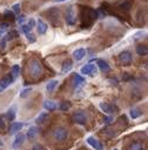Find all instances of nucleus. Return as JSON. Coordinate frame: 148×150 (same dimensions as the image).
I'll return each mask as SVG.
<instances>
[{
  "label": "nucleus",
  "instance_id": "1",
  "mask_svg": "<svg viewBox=\"0 0 148 150\" xmlns=\"http://www.w3.org/2000/svg\"><path fill=\"white\" fill-rule=\"evenodd\" d=\"M52 136L57 142H65L68 138V130L64 127H58L52 131Z\"/></svg>",
  "mask_w": 148,
  "mask_h": 150
},
{
  "label": "nucleus",
  "instance_id": "2",
  "mask_svg": "<svg viewBox=\"0 0 148 150\" xmlns=\"http://www.w3.org/2000/svg\"><path fill=\"white\" fill-rule=\"evenodd\" d=\"M96 18H98V13H96L95 10H92V8H85L84 10V12H82V24L85 21H87L86 27L89 26Z\"/></svg>",
  "mask_w": 148,
  "mask_h": 150
},
{
  "label": "nucleus",
  "instance_id": "3",
  "mask_svg": "<svg viewBox=\"0 0 148 150\" xmlns=\"http://www.w3.org/2000/svg\"><path fill=\"white\" fill-rule=\"evenodd\" d=\"M29 72L33 77H39L43 74L44 72V69L41 66V64L36 60V59H32L29 62Z\"/></svg>",
  "mask_w": 148,
  "mask_h": 150
},
{
  "label": "nucleus",
  "instance_id": "4",
  "mask_svg": "<svg viewBox=\"0 0 148 150\" xmlns=\"http://www.w3.org/2000/svg\"><path fill=\"white\" fill-rule=\"evenodd\" d=\"M87 121H88V117H87V115L85 114L84 111H75L72 115V122L75 123V124L85 125L87 123Z\"/></svg>",
  "mask_w": 148,
  "mask_h": 150
},
{
  "label": "nucleus",
  "instance_id": "5",
  "mask_svg": "<svg viewBox=\"0 0 148 150\" xmlns=\"http://www.w3.org/2000/svg\"><path fill=\"white\" fill-rule=\"evenodd\" d=\"M81 73L85 76L95 77L98 76V66H95L94 64H86L81 67Z\"/></svg>",
  "mask_w": 148,
  "mask_h": 150
},
{
  "label": "nucleus",
  "instance_id": "6",
  "mask_svg": "<svg viewBox=\"0 0 148 150\" xmlns=\"http://www.w3.org/2000/svg\"><path fill=\"white\" fill-rule=\"evenodd\" d=\"M132 60H133L132 54H131V52H128V51H124V52H121V53L119 54V62H120L124 66L131 65V64H132Z\"/></svg>",
  "mask_w": 148,
  "mask_h": 150
},
{
  "label": "nucleus",
  "instance_id": "7",
  "mask_svg": "<svg viewBox=\"0 0 148 150\" xmlns=\"http://www.w3.org/2000/svg\"><path fill=\"white\" fill-rule=\"evenodd\" d=\"M13 81H14V77L12 76V74H8V76L4 77L1 81H0V91H3L6 88H8L13 83Z\"/></svg>",
  "mask_w": 148,
  "mask_h": 150
},
{
  "label": "nucleus",
  "instance_id": "8",
  "mask_svg": "<svg viewBox=\"0 0 148 150\" xmlns=\"http://www.w3.org/2000/svg\"><path fill=\"white\" fill-rule=\"evenodd\" d=\"M66 24L68 26H73L74 24H75V13H74L73 7H71L67 11V14H66Z\"/></svg>",
  "mask_w": 148,
  "mask_h": 150
},
{
  "label": "nucleus",
  "instance_id": "9",
  "mask_svg": "<svg viewBox=\"0 0 148 150\" xmlns=\"http://www.w3.org/2000/svg\"><path fill=\"white\" fill-rule=\"evenodd\" d=\"M86 142L91 145V146H93L95 150H103L102 149V145H101V143L95 138V137H93V136H89V137H87V139H86Z\"/></svg>",
  "mask_w": 148,
  "mask_h": 150
},
{
  "label": "nucleus",
  "instance_id": "10",
  "mask_svg": "<svg viewBox=\"0 0 148 150\" xmlns=\"http://www.w3.org/2000/svg\"><path fill=\"white\" fill-rule=\"evenodd\" d=\"M25 139H26V136H25L22 132L18 134V135L15 136V138H14V142H13V148H14V149H18V148H20V146L24 144Z\"/></svg>",
  "mask_w": 148,
  "mask_h": 150
},
{
  "label": "nucleus",
  "instance_id": "11",
  "mask_svg": "<svg viewBox=\"0 0 148 150\" xmlns=\"http://www.w3.org/2000/svg\"><path fill=\"white\" fill-rule=\"evenodd\" d=\"M47 28H48V26L44 20L39 19L38 21H36V30H38L39 34H45L47 32Z\"/></svg>",
  "mask_w": 148,
  "mask_h": 150
},
{
  "label": "nucleus",
  "instance_id": "12",
  "mask_svg": "<svg viewBox=\"0 0 148 150\" xmlns=\"http://www.w3.org/2000/svg\"><path fill=\"white\" fill-rule=\"evenodd\" d=\"M98 67L102 71V72H105V73H108L109 71H110V66H109V64L106 62V60H103V59H98Z\"/></svg>",
  "mask_w": 148,
  "mask_h": 150
},
{
  "label": "nucleus",
  "instance_id": "13",
  "mask_svg": "<svg viewBox=\"0 0 148 150\" xmlns=\"http://www.w3.org/2000/svg\"><path fill=\"white\" fill-rule=\"evenodd\" d=\"M22 128H24V123L22 122H14V123H12L11 128H10V135H14V134L19 132Z\"/></svg>",
  "mask_w": 148,
  "mask_h": 150
},
{
  "label": "nucleus",
  "instance_id": "14",
  "mask_svg": "<svg viewBox=\"0 0 148 150\" xmlns=\"http://www.w3.org/2000/svg\"><path fill=\"white\" fill-rule=\"evenodd\" d=\"M86 56V50L85 49H78L73 52V58L77 62H80L81 59H84V57Z\"/></svg>",
  "mask_w": 148,
  "mask_h": 150
},
{
  "label": "nucleus",
  "instance_id": "15",
  "mask_svg": "<svg viewBox=\"0 0 148 150\" xmlns=\"http://www.w3.org/2000/svg\"><path fill=\"white\" fill-rule=\"evenodd\" d=\"M44 108L48 111H54L58 108V104L51 99H46V100H44Z\"/></svg>",
  "mask_w": 148,
  "mask_h": 150
},
{
  "label": "nucleus",
  "instance_id": "16",
  "mask_svg": "<svg viewBox=\"0 0 148 150\" xmlns=\"http://www.w3.org/2000/svg\"><path fill=\"white\" fill-rule=\"evenodd\" d=\"M100 109L105 112V114H108V115L113 114V111H114L113 106H110V104H108V103H100Z\"/></svg>",
  "mask_w": 148,
  "mask_h": 150
},
{
  "label": "nucleus",
  "instance_id": "17",
  "mask_svg": "<svg viewBox=\"0 0 148 150\" xmlns=\"http://www.w3.org/2000/svg\"><path fill=\"white\" fill-rule=\"evenodd\" d=\"M73 69V62L71 60V59H67V60H65L64 62V64H62V72L64 73H68L71 70Z\"/></svg>",
  "mask_w": 148,
  "mask_h": 150
},
{
  "label": "nucleus",
  "instance_id": "18",
  "mask_svg": "<svg viewBox=\"0 0 148 150\" xmlns=\"http://www.w3.org/2000/svg\"><path fill=\"white\" fill-rule=\"evenodd\" d=\"M15 114H17V106L13 105L11 109H8V111L6 112V117L8 121H14L15 118Z\"/></svg>",
  "mask_w": 148,
  "mask_h": 150
},
{
  "label": "nucleus",
  "instance_id": "19",
  "mask_svg": "<svg viewBox=\"0 0 148 150\" xmlns=\"http://www.w3.org/2000/svg\"><path fill=\"white\" fill-rule=\"evenodd\" d=\"M129 114H131V117L133 120H136V118H139V117L142 116V111L140 109H138V108H133V109H131Z\"/></svg>",
  "mask_w": 148,
  "mask_h": 150
},
{
  "label": "nucleus",
  "instance_id": "20",
  "mask_svg": "<svg viewBox=\"0 0 148 150\" xmlns=\"http://www.w3.org/2000/svg\"><path fill=\"white\" fill-rule=\"evenodd\" d=\"M135 50H136V53H138L139 56H147V53H148L147 46H146V45H142V44L138 45Z\"/></svg>",
  "mask_w": 148,
  "mask_h": 150
},
{
  "label": "nucleus",
  "instance_id": "21",
  "mask_svg": "<svg viewBox=\"0 0 148 150\" xmlns=\"http://www.w3.org/2000/svg\"><path fill=\"white\" fill-rule=\"evenodd\" d=\"M36 135H38V128H36V127H31V128L28 129V131H27V137H28V139H33Z\"/></svg>",
  "mask_w": 148,
  "mask_h": 150
},
{
  "label": "nucleus",
  "instance_id": "22",
  "mask_svg": "<svg viewBox=\"0 0 148 150\" xmlns=\"http://www.w3.org/2000/svg\"><path fill=\"white\" fill-rule=\"evenodd\" d=\"M73 79H74V83H75V85L78 86V85H80V84H84L86 81H85V78L84 77H81L80 74H78V73H73Z\"/></svg>",
  "mask_w": 148,
  "mask_h": 150
},
{
  "label": "nucleus",
  "instance_id": "23",
  "mask_svg": "<svg viewBox=\"0 0 148 150\" xmlns=\"http://www.w3.org/2000/svg\"><path fill=\"white\" fill-rule=\"evenodd\" d=\"M58 84H59V82L58 81H51V82H48L47 83V85H46V90L48 91V92H53L54 91V89L58 86Z\"/></svg>",
  "mask_w": 148,
  "mask_h": 150
},
{
  "label": "nucleus",
  "instance_id": "24",
  "mask_svg": "<svg viewBox=\"0 0 148 150\" xmlns=\"http://www.w3.org/2000/svg\"><path fill=\"white\" fill-rule=\"evenodd\" d=\"M128 150H145V145L141 142H135V143H132L129 145Z\"/></svg>",
  "mask_w": 148,
  "mask_h": 150
},
{
  "label": "nucleus",
  "instance_id": "25",
  "mask_svg": "<svg viewBox=\"0 0 148 150\" xmlns=\"http://www.w3.org/2000/svg\"><path fill=\"white\" fill-rule=\"evenodd\" d=\"M18 37H19V33H18L17 31H11V32H8V33L6 34L5 40H6V42H8V40H13V39H17Z\"/></svg>",
  "mask_w": 148,
  "mask_h": 150
},
{
  "label": "nucleus",
  "instance_id": "26",
  "mask_svg": "<svg viewBox=\"0 0 148 150\" xmlns=\"http://www.w3.org/2000/svg\"><path fill=\"white\" fill-rule=\"evenodd\" d=\"M47 117H48V114H47V112H41V114H40L38 117H36L35 122L38 123V124H44Z\"/></svg>",
  "mask_w": 148,
  "mask_h": 150
},
{
  "label": "nucleus",
  "instance_id": "27",
  "mask_svg": "<svg viewBox=\"0 0 148 150\" xmlns=\"http://www.w3.org/2000/svg\"><path fill=\"white\" fill-rule=\"evenodd\" d=\"M19 73H20V66H19V65H14V66L12 67V76H13L14 78H17V77L19 76Z\"/></svg>",
  "mask_w": 148,
  "mask_h": 150
},
{
  "label": "nucleus",
  "instance_id": "28",
  "mask_svg": "<svg viewBox=\"0 0 148 150\" xmlns=\"http://www.w3.org/2000/svg\"><path fill=\"white\" fill-rule=\"evenodd\" d=\"M69 108H71V103L69 102H62L61 104H60V110L61 111H67V110H69Z\"/></svg>",
  "mask_w": 148,
  "mask_h": 150
},
{
  "label": "nucleus",
  "instance_id": "29",
  "mask_svg": "<svg viewBox=\"0 0 148 150\" xmlns=\"http://www.w3.org/2000/svg\"><path fill=\"white\" fill-rule=\"evenodd\" d=\"M31 91H32V88H27V89L22 90V91L20 92V98H26V97L31 93Z\"/></svg>",
  "mask_w": 148,
  "mask_h": 150
},
{
  "label": "nucleus",
  "instance_id": "30",
  "mask_svg": "<svg viewBox=\"0 0 148 150\" xmlns=\"http://www.w3.org/2000/svg\"><path fill=\"white\" fill-rule=\"evenodd\" d=\"M26 37H27V40H28V43L29 44H33V43H35V35L34 34H32L31 32L29 33H26Z\"/></svg>",
  "mask_w": 148,
  "mask_h": 150
},
{
  "label": "nucleus",
  "instance_id": "31",
  "mask_svg": "<svg viewBox=\"0 0 148 150\" xmlns=\"http://www.w3.org/2000/svg\"><path fill=\"white\" fill-rule=\"evenodd\" d=\"M4 17L5 18H8V19H14V13H13V11H10V10H6L5 12H4Z\"/></svg>",
  "mask_w": 148,
  "mask_h": 150
},
{
  "label": "nucleus",
  "instance_id": "32",
  "mask_svg": "<svg viewBox=\"0 0 148 150\" xmlns=\"http://www.w3.org/2000/svg\"><path fill=\"white\" fill-rule=\"evenodd\" d=\"M12 10H13V13L14 14H19L20 13V4H14L12 6Z\"/></svg>",
  "mask_w": 148,
  "mask_h": 150
},
{
  "label": "nucleus",
  "instance_id": "33",
  "mask_svg": "<svg viewBox=\"0 0 148 150\" xmlns=\"http://www.w3.org/2000/svg\"><path fill=\"white\" fill-rule=\"evenodd\" d=\"M8 23H3V24H0V33H3V32H5L7 28H8Z\"/></svg>",
  "mask_w": 148,
  "mask_h": 150
},
{
  "label": "nucleus",
  "instance_id": "34",
  "mask_svg": "<svg viewBox=\"0 0 148 150\" xmlns=\"http://www.w3.org/2000/svg\"><path fill=\"white\" fill-rule=\"evenodd\" d=\"M20 30H21V31H22V32H24L25 34H26V33H29V32H31V28H29V27H28L27 25H24V24L21 25Z\"/></svg>",
  "mask_w": 148,
  "mask_h": 150
},
{
  "label": "nucleus",
  "instance_id": "35",
  "mask_svg": "<svg viewBox=\"0 0 148 150\" xmlns=\"http://www.w3.org/2000/svg\"><path fill=\"white\" fill-rule=\"evenodd\" d=\"M32 150H47V149H46L44 145H41V144H35Z\"/></svg>",
  "mask_w": 148,
  "mask_h": 150
},
{
  "label": "nucleus",
  "instance_id": "36",
  "mask_svg": "<svg viewBox=\"0 0 148 150\" xmlns=\"http://www.w3.org/2000/svg\"><path fill=\"white\" fill-rule=\"evenodd\" d=\"M35 25H36V23H35V20H34L33 18H32V19H29V21H28V24H27V26H28V27H29V28L32 30V28H33V27H34Z\"/></svg>",
  "mask_w": 148,
  "mask_h": 150
},
{
  "label": "nucleus",
  "instance_id": "37",
  "mask_svg": "<svg viewBox=\"0 0 148 150\" xmlns=\"http://www.w3.org/2000/svg\"><path fill=\"white\" fill-rule=\"evenodd\" d=\"M5 127H6V123H5V121H4V118L0 116V130H4L5 129Z\"/></svg>",
  "mask_w": 148,
  "mask_h": 150
},
{
  "label": "nucleus",
  "instance_id": "38",
  "mask_svg": "<svg viewBox=\"0 0 148 150\" xmlns=\"http://www.w3.org/2000/svg\"><path fill=\"white\" fill-rule=\"evenodd\" d=\"M24 20H25V16H22V14H21V16H19V17H18V23H19V24H22V23H24Z\"/></svg>",
  "mask_w": 148,
  "mask_h": 150
},
{
  "label": "nucleus",
  "instance_id": "39",
  "mask_svg": "<svg viewBox=\"0 0 148 150\" xmlns=\"http://www.w3.org/2000/svg\"><path fill=\"white\" fill-rule=\"evenodd\" d=\"M57 3H64V1H66V0H55Z\"/></svg>",
  "mask_w": 148,
  "mask_h": 150
},
{
  "label": "nucleus",
  "instance_id": "40",
  "mask_svg": "<svg viewBox=\"0 0 148 150\" xmlns=\"http://www.w3.org/2000/svg\"><path fill=\"white\" fill-rule=\"evenodd\" d=\"M114 150H119V149H114Z\"/></svg>",
  "mask_w": 148,
  "mask_h": 150
}]
</instances>
